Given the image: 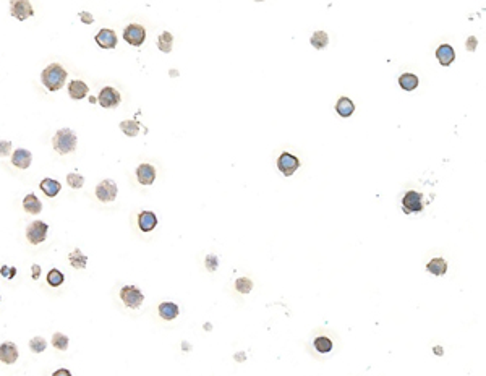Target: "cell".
Returning a JSON list of instances; mask_svg holds the SVG:
<instances>
[{
	"instance_id": "1",
	"label": "cell",
	"mask_w": 486,
	"mask_h": 376,
	"mask_svg": "<svg viewBox=\"0 0 486 376\" xmlns=\"http://www.w3.org/2000/svg\"><path fill=\"white\" fill-rule=\"evenodd\" d=\"M65 80H66V71L60 63H50L41 73L42 85L52 93L62 90L65 85Z\"/></svg>"
},
{
	"instance_id": "2",
	"label": "cell",
	"mask_w": 486,
	"mask_h": 376,
	"mask_svg": "<svg viewBox=\"0 0 486 376\" xmlns=\"http://www.w3.org/2000/svg\"><path fill=\"white\" fill-rule=\"evenodd\" d=\"M54 149L59 154H68L73 153L76 148V135L70 128H62L52 138Z\"/></svg>"
},
{
	"instance_id": "3",
	"label": "cell",
	"mask_w": 486,
	"mask_h": 376,
	"mask_svg": "<svg viewBox=\"0 0 486 376\" xmlns=\"http://www.w3.org/2000/svg\"><path fill=\"white\" fill-rule=\"evenodd\" d=\"M120 298L124 300L125 307L135 310V308L141 307V303L144 300V295L141 294V290H139L138 287L125 285V287H122V290H120Z\"/></svg>"
},
{
	"instance_id": "4",
	"label": "cell",
	"mask_w": 486,
	"mask_h": 376,
	"mask_svg": "<svg viewBox=\"0 0 486 376\" xmlns=\"http://www.w3.org/2000/svg\"><path fill=\"white\" fill-rule=\"evenodd\" d=\"M47 230H49V225L46 222H41V220H32V222L28 225V229H26V237H28V240H30V243H32V245H39L41 242L46 240Z\"/></svg>"
},
{
	"instance_id": "5",
	"label": "cell",
	"mask_w": 486,
	"mask_h": 376,
	"mask_svg": "<svg viewBox=\"0 0 486 376\" xmlns=\"http://www.w3.org/2000/svg\"><path fill=\"white\" fill-rule=\"evenodd\" d=\"M124 39L131 46H141L146 39V30L141 25H128L124 31Z\"/></svg>"
},
{
	"instance_id": "6",
	"label": "cell",
	"mask_w": 486,
	"mask_h": 376,
	"mask_svg": "<svg viewBox=\"0 0 486 376\" xmlns=\"http://www.w3.org/2000/svg\"><path fill=\"white\" fill-rule=\"evenodd\" d=\"M423 196H421V193H418V191H407L405 193V196H404V200H402V206H404V211L407 214H410V213H420L421 209H423Z\"/></svg>"
},
{
	"instance_id": "7",
	"label": "cell",
	"mask_w": 486,
	"mask_h": 376,
	"mask_svg": "<svg viewBox=\"0 0 486 376\" xmlns=\"http://www.w3.org/2000/svg\"><path fill=\"white\" fill-rule=\"evenodd\" d=\"M120 93L114 90V88H104V90H100L99 93V97H97V102L100 104L102 107L105 109H112V107H117L120 104Z\"/></svg>"
},
{
	"instance_id": "8",
	"label": "cell",
	"mask_w": 486,
	"mask_h": 376,
	"mask_svg": "<svg viewBox=\"0 0 486 376\" xmlns=\"http://www.w3.org/2000/svg\"><path fill=\"white\" fill-rule=\"evenodd\" d=\"M96 196L99 201H114L117 196V185L112 180H102L96 187Z\"/></svg>"
},
{
	"instance_id": "9",
	"label": "cell",
	"mask_w": 486,
	"mask_h": 376,
	"mask_svg": "<svg viewBox=\"0 0 486 376\" xmlns=\"http://www.w3.org/2000/svg\"><path fill=\"white\" fill-rule=\"evenodd\" d=\"M298 165H300V161H298V157H295L292 156V154H289V153H284L281 154V157L277 159V167L279 170L284 174V175H292L295 170L298 169Z\"/></svg>"
},
{
	"instance_id": "10",
	"label": "cell",
	"mask_w": 486,
	"mask_h": 376,
	"mask_svg": "<svg viewBox=\"0 0 486 376\" xmlns=\"http://www.w3.org/2000/svg\"><path fill=\"white\" fill-rule=\"evenodd\" d=\"M94 41L102 49H114L117 46V34L109 28H102L94 37Z\"/></svg>"
},
{
	"instance_id": "11",
	"label": "cell",
	"mask_w": 486,
	"mask_h": 376,
	"mask_svg": "<svg viewBox=\"0 0 486 376\" xmlns=\"http://www.w3.org/2000/svg\"><path fill=\"white\" fill-rule=\"evenodd\" d=\"M12 15L15 18H18L20 21H23L34 15V10H32L30 2H26V0H18V2H12Z\"/></svg>"
},
{
	"instance_id": "12",
	"label": "cell",
	"mask_w": 486,
	"mask_h": 376,
	"mask_svg": "<svg viewBox=\"0 0 486 376\" xmlns=\"http://www.w3.org/2000/svg\"><path fill=\"white\" fill-rule=\"evenodd\" d=\"M138 182L143 185H151L156 180V169L151 164H141L136 169Z\"/></svg>"
},
{
	"instance_id": "13",
	"label": "cell",
	"mask_w": 486,
	"mask_h": 376,
	"mask_svg": "<svg viewBox=\"0 0 486 376\" xmlns=\"http://www.w3.org/2000/svg\"><path fill=\"white\" fill-rule=\"evenodd\" d=\"M18 358V349L12 342H5V344L0 345V360L7 365H12L16 362Z\"/></svg>"
},
{
	"instance_id": "14",
	"label": "cell",
	"mask_w": 486,
	"mask_h": 376,
	"mask_svg": "<svg viewBox=\"0 0 486 376\" xmlns=\"http://www.w3.org/2000/svg\"><path fill=\"white\" fill-rule=\"evenodd\" d=\"M32 154L28 149H16L12 156V164L16 165L18 169H28L31 165Z\"/></svg>"
},
{
	"instance_id": "15",
	"label": "cell",
	"mask_w": 486,
	"mask_h": 376,
	"mask_svg": "<svg viewBox=\"0 0 486 376\" xmlns=\"http://www.w3.org/2000/svg\"><path fill=\"white\" fill-rule=\"evenodd\" d=\"M138 225L143 232H151L156 225H158V218L154 213L151 211H143L138 216Z\"/></svg>"
},
{
	"instance_id": "16",
	"label": "cell",
	"mask_w": 486,
	"mask_h": 376,
	"mask_svg": "<svg viewBox=\"0 0 486 376\" xmlns=\"http://www.w3.org/2000/svg\"><path fill=\"white\" fill-rule=\"evenodd\" d=\"M88 93H89V88L86 83L81 80H73L68 85V94L71 99H83V97H86Z\"/></svg>"
},
{
	"instance_id": "17",
	"label": "cell",
	"mask_w": 486,
	"mask_h": 376,
	"mask_svg": "<svg viewBox=\"0 0 486 376\" xmlns=\"http://www.w3.org/2000/svg\"><path fill=\"white\" fill-rule=\"evenodd\" d=\"M436 57H438V60L441 62V65L448 67V65H451L452 62H454L455 52H454V49L449 46V44H444V46H441L438 51H436Z\"/></svg>"
},
{
	"instance_id": "18",
	"label": "cell",
	"mask_w": 486,
	"mask_h": 376,
	"mask_svg": "<svg viewBox=\"0 0 486 376\" xmlns=\"http://www.w3.org/2000/svg\"><path fill=\"white\" fill-rule=\"evenodd\" d=\"M178 313H180V310H178V307L172 302H164V303H161L159 305V314H161L162 319L170 321V319H174V318L178 316Z\"/></svg>"
},
{
	"instance_id": "19",
	"label": "cell",
	"mask_w": 486,
	"mask_h": 376,
	"mask_svg": "<svg viewBox=\"0 0 486 376\" xmlns=\"http://www.w3.org/2000/svg\"><path fill=\"white\" fill-rule=\"evenodd\" d=\"M23 208H25V211L30 213V214H39L42 211V204H41V201L37 200V196L34 195V193H30V195L25 198Z\"/></svg>"
},
{
	"instance_id": "20",
	"label": "cell",
	"mask_w": 486,
	"mask_h": 376,
	"mask_svg": "<svg viewBox=\"0 0 486 376\" xmlns=\"http://www.w3.org/2000/svg\"><path fill=\"white\" fill-rule=\"evenodd\" d=\"M60 188H62V185H60L59 182L54 180V179H44L41 182V190L46 193L49 198L57 196L59 191H60Z\"/></svg>"
},
{
	"instance_id": "21",
	"label": "cell",
	"mask_w": 486,
	"mask_h": 376,
	"mask_svg": "<svg viewBox=\"0 0 486 376\" xmlns=\"http://www.w3.org/2000/svg\"><path fill=\"white\" fill-rule=\"evenodd\" d=\"M426 269L434 276H444L446 271H448V263H446L443 258H433L431 261L428 263Z\"/></svg>"
},
{
	"instance_id": "22",
	"label": "cell",
	"mask_w": 486,
	"mask_h": 376,
	"mask_svg": "<svg viewBox=\"0 0 486 376\" xmlns=\"http://www.w3.org/2000/svg\"><path fill=\"white\" fill-rule=\"evenodd\" d=\"M68 259H70L71 266H73L75 269H85L86 264H88V256L83 255V251L80 250V248H76V250L71 251L68 255Z\"/></svg>"
},
{
	"instance_id": "23",
	"label": "cell",
	"mask_w": 486,
	"mask_h": 376,
	"mask_svg": "<svg viewBox=\"0 0 486 376\" xmlns=\"http://www.w3.org/2000/svg\"><path fill=\"white\" fill-rule=\"evenodd\" d=\"M336 110L339 112V115H342V117H350V115L354 114L355 106H354V102H352L349 97H340L339 101H337Z\"/></svg>"
},
{
	"instance_id": "24",
	"label": "cell",
	"mask_w": 486,
	"mask_h": 376,
	"mask_svg": "<svg viewBox=\"0 0 486 376\" xmlns=\"http://www.w3.org/2000/svg\"><path fill=\"white\" fill-rule=\"evenodd\" d=\"M399 85L402 86V90L413 91L418 86V78H417L415 75H412V73H404V75H400Z\"/></svg>"
},
{
	"instance_id": "25",
	"label": "cell",
	"mask_w": 486,
	"mask_h": 376,
	"mask_svg": "<svg viewBox=\"0 0 486 376\" xmlns=\"http://www.w3.org/2000/svg\"><path fill=\"white\" fill-rule=\"evenodd\" d=\"M172 44H174V36L170 34V32H162V34L159 36V39H158V47L161 49L162 52H165V54H169L172 51Z\"/></svg>"
},
{
	"instance_id": "26",
	"label": "cell",
	"mask_w": 486,
	"mask_h": 376,
	"mask_svg": "<svg viewBox=\"0 0 486 376\" xmlns=\"http://www.w3.org/2000/svg\"><path fill=\"white\" fill-rule=\"evenodd\" d=\"M315 349L320 353H329L332 350V341L326 336H320L315 339Z\"/></svg>"
},
{
	"instance_id": "27",
	"label": "cell",
	"mask_w": 486,
	"mask_h": 376,
	"mask_svg": "<svg viewBox=\"0 0 486 376\" xmlns=\"http://www.w3.org/2000/svg\"><path fill=\"white\" fill-rule=\"evenodd\" d=\"M120 128L128 136H136L139 131V124L136 120H125L120 124Z\"/></svg>"
},
{
	"instance_id": "28",
	"label": "cell",
	"mask_w": 486,
	"mask_h": 376,
	"mask_svg": "<svg viewBox=\"0 0 486 376\" xmlns=\"http://www.w3.org/2000/svg\"><path fill=\"white\" fill-rule=\"evenodd\" d=\"M327 42H329V37L324 31H316L315 34L311 36V44L316 49H324L327 46Z\"/></svg>"
},
{
	"instance_id": "29",
	"label": "cell",
	"mask_w": 486,
	"mask_h": 376,
	"mask_svg": "<svg viewBox=\"0 0 486 376\" xmlns=\"http://www.w3.org/2000/svg\"><path fill=\"white\" fill-rule=\"evenodd\" d=\"M64 281H65V276L60 273L59 269H50L49 271V274H47V282L52 287H59V285H62L64 284Z\"/></svg>"
},
{
	"instance_id": "30",
	"label": "cell",
	"mask_w": 486,
	"mask_h": 376,
	"mask_svg": "<svg viewBox=\"0 0 486 376\" xmlns=\"http://www.w3.org/2000/svg\"><path fill=\"white\" fill-rule=\"evenodd\" d=\"M52 345L59 350H66V347H68V337L62 333H55L52 336Z\"/></svg>"
},
{
	"instance_id": "31",
	"label": "cell",
	"mask_w": 486,
	"mask_h": 376,
	"mask_svg": "<svg viewBox=\"0 0 486 376\" xmlns=\"http://www.w3.org/2000/svg\"><path fill=\"white\" fill-rule=\"evenodd\" d=\"M66 184H68L71 188H81L85 185V177L80 175L78 172H70L66 175Z\"/></svg>"
},
{
	"instance_id": "32",
	"label": "cell",
	"mask_w": 486,
	"mask_h": 376,
	"mask_svg": "<svg viewBox=\"0 0 486 376\" xmlns=\"http://www.w3.org/2000/svg\"><path fill=\"white\" fill-rule=\"evenodd\" d=\"M30 347H31V350L32 352H36V353H41L46 350V347H47V342L44 337H32L31 342H30Z\"/></svg>"
},
{
	"instance_id": "33",
	"label": "cell",
	"mask_w": 486,
	"mask_h": 376,
	"mask_svg": "<svg viewBox=\"0 0 486 376\" xmlns=\"http://www.w3.org/2000/svg\"><path fill=\"white\" fill-rule=\"evenodd\" d=\"M251 287H253V282L247 278H240L235 281V289L240 292V294H248L251 290Z\"/></svg>"
},
{
	"instance_id": "34",
	"label": "cell",
	"mask_w": 486,
	"mask_h": 376,
	"mask_svg": "<svg viewBox=\"0 0 486 376\" xmlns=\"http://www.w3.org/2000/svg\"><path fill=\"white\" fill-rule=\"evenodd\" d=\"M10 151H12V143L0 141V156H8Z\"/></svg>"
},
{
	"instance_id": "35",
	"label": "cell",
	"mask_w": 486,
	"mask_h": 376,
	"mask_svg": "<svg viewBox=\"0 0 486 376\" xmlns=\"http://www.w3.org/2000/svg\"><path fill=\"white\" fill-rule=\"evenodd\" d=\"M0 274H3L5 278L12 279V278H15V276H16V269L15 268H8V266H2V268H0Z\"/></svg>"
},
{
	"instance_id": "36",
	"label": "cell",
	"mask_w": 486,
	"mask_h": 376,
	"mask_svg": "<svg viewBox=\"0 0 486 376\" xmlns=\"http://www.w3.org/2000/svg\"><path fill=\"white\" fill-rule=\"evenodd\" d=\"M206 266L209 268V271H216V268H217V256L211 255V256L206 258Z\"/></svg>"
},
{
	"instance_id": "37",
	"label": "cell",
	"mask_w": 486,
	"mask_h": 376,
	"mask_svg": "<svg viewBox=\"0 0 486 376\" xmlns=\"http://www.w3.org/2000/svg\"><path fill=\"white\" fill-rule=\"evenodd\" d=\"M80 18H81L83 23H86V25H91L93 21H94V18H93V16L89 15L88 12H81V13H80Z\"/></svg>"
},
{
	"instance_id": "38",
	"label": "cell",
	"mask_w": 486,
	"mask_h": 376,
	"mask_svg": "<svg viewBox=\"0 0 486 376\" xmlns=\"http://www.w3.org/2000/svg\"><path fill=\"white\" fill-rule=\"evenodd\" d=\"M477 44H478L477 37H475V36H472L470 39L467 41V49H468V51H475V47H477Z\"/></svg>"
},
{
	"instance_id": "39",
	"label": "cell",
	"mask_w": 486,
	"mask_h": 376,
	"mask_svg": "<svg viewBox=\"0 0 486 376\" xmlns=\"http://www.w3.org/2000/svg\"><path fill=\"white\" fill-rule=\"evenodd\" d=\"M52 376H71V373L68 372V370H65V368H60L57 370V372H54Z\"/></svg>"
},
{
	"instance_id": "40",
	"label": "cell",
	"mask_w": 486,
	"mask_h": 376,
	"mask_svg": "<svg viewBox=\"0 0 486 376\" xmlns=\"http://www.w3.org/2000/svg\"><path fill=\"white\" fill-rule=\"evenodd\" d=\"M39 276H41V268L37 264H32V279H39Z\"/></svg>"
},
{
	"instance_id": "41",
	"label": "cell",
	"mask_w": 486,
	"mask_h": 376,
	"mask_svg": "<svg viewBox=\"0 0 486 376\" xmlns=\"http://www.w3.org/2000/svg\"><path fill=\"white\" fill-rule=\"evenodd\" d=\"M434 353H436V355H443V347H434Z\"/></svg>"
}]
</instances>
